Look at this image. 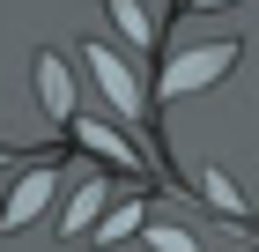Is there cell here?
Listing matches in <instances>:
<instances>
[{
  "mask_svg": "<svg viewBox=\"0 0 259 252\" xmlns=\"http://www.w3.org/2000/svg\"><path fill=\"white\" fill-rule=\"evenodd\" d=\"M230 67H237V45L222 38V45H193V52H178L170 59V67H163V97H193V89H207V82H222L230 75Z\"/></svg>",
  "mask_w": 259,
  "mask_h": 252,
  "instance_id": "obj_1",
  "label": "cell"
},
{
  "mask_svg": "<svg viewBox=\"0 0 259 252\" xmlns=\"http://www.w3.org/2000/svg\"><path fill=\"white\" fill-rule=\"evenodd\" d=\"M67 178L52 171V163H37V171H22L15 178V193L0 200V237H15V230H30V223H37L45 208H52V193H60Z\"/></svg>",
  "mask_w": 259,
  "mask_h": 252,
  "instance_id": "obj_2",
  "label": "cell"
},
{
  "mask_svg": "<svg viewBox=\"0 0 259 252\" xmlns=\"http://www.w3.org/2000/svg\"><path fill=\"white\" fill-rule=\"evenodd\" d=\"M81 59H89V75L104 82V97L119 104L126 119H141V82H134V67H126V59L111 52V45H81Z\"/></svg>",
  "mask_w": 259,
  "mask_h": 252,
  "instance_id": "obj_3",
  "label": "cell"
},
{
  "mask_svg": "<svg viewBox=\"0 0 259 252\" xmlns=\"http://www.w3.org/2000/svg\"><path fill=\"white\" fill-rule=\"evenodd\" d=\"M37 97H45V112H52V119H74V82H67V59L37 52Z\"/></svg>",
  "mask_w": 259,
  "mask_h": 252,
  "instance_id": "obj_4",
  "label": "cell"
},
{
  "mask_svg": "<svg viewBox=\"0 0 259 252\" xmlns=\"http://www.w3.org/2000/svg\"><path fill=\"white\" fill-rule=\"evenodd\" d=\"M67 126H74V141H81L89 156H104V163H141V149H134V141H119L111 126H97V119H67Z\"/></svg>",
  "mask_w": 259,
  "mask_h": 252,
  "instance_id": "obj_5",
  "label": "cell"
},
{
  "mask_svg": "<svg viewBox=\"0 0 259 252\" xmlns=\"http://www.w3.org/2000/svg\"><path fill=\"white\" fill-rule=\"evenodd\" d=\"M104 8H111V22H119L134 45H156V22H148V8H141V0H104Z\"/></svg>",
  "mask_w": 259,
  "mask_h": 252,
  "instance_id": "obj_6",
  "label": "cell"
},
{
  "mask_svg": "<svg viewBox=\"0 0 259 252\" xmlns=\"http://www.w3.org/2000/svg\"><path fill=\"white\" fill-rule=\"evenodd\" d=\"M97 215H104V178H97V186H81V193H74V208H67V237H81V230H89V223H97Z\"/></svg>",
  "mask_w": 259,
  "mask_h": 252,
  "instance_id": "obj_7",
  "label": "cell"
},
{
  "mask_svg": "<svg viewBox=\"0 0 259 252\" xmlns=\"http://www.w3.org/2000/svg\"><path fill=\"white\" fill-rule=\"evenodd\" d=\"M200 193L215 200L222 215H244V193H237V186H230V178H222V171H200Z\"/></svg>",
  "mask_w": 259,
  "mask_h": 252,
  "instance_id": "obj_8",
  "label": "cell"
},
{
  "mask_svg": "<svg viewBox=\"0 0 259 252\" xmlns=\"http://www.w3.org/2000/svg\"><path fill=\"white\" fill-rule=\"evenodd\" d=\"M148 245H156V252H200V237L178 230V223H148Z\"/></svg>",
  "mask_w": 259,
  "mask_h": 252,
  "instance_id": "obj_9",
  "label": "cell"
},
{
  "mask_svg": "<svg viewBox=\"0 0 259 252\" xmlns=\"http://www.w3.org/2000/svg\"><path fill=\"white\" fill-rule=\"evenodd\" d=\"M126 230H141V208H134V200H126V208H111V215L97 223V237H126Z\"/></svg>",
  "mask_w": 259,
  "mask_h": 252,
  "instance_id": "obj_10",
  "label": "cell"
},
{
  "mask_svg": "<svg viewBox=\"0 0 259 252\" xmlns=\"http://www.w3.org/2000/svg\"><path fill=\"white\" fill-rule=\"evenodd\" d=\"M193 8H230V0H193Z\"/></svg>",
  "mask_w": 259,
  "mask_h": 252,
  "instance_id": "obj_11",
  "label": "cell"
},
{
  "mask_svg": "<svg viewBox=\"0 0 259 252\" xmlns=\"http://www.w3.org/2000/svg\"><path fill=\"white\" fill-rule=\"evenodd\" d=\"M0 163H8V149H0Z\"/></svg>",
  "mask_w": 259,
  "mask_h": 252,
  "instance_id": "obj_12",
  "label": "cell"
}]
</instances>
